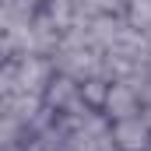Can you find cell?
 Wrapping results in <instances>:
<instances>
[{"label":"cell","mask_w":151,"mask_h":151,"mask_svg":"<svg viewBox=\"0 0 151 151\" xmlns=\"http://www.w3.org/2000/svg\"><path fill=\"white\" fill-rule=\"evenodd\" d=\"M42 11L60 25V28H70L77 21V14H74V0H46L42 4Z\"/></svg>","instance_id":"8"},{"label":"cell","mask_w":151,"mask_h":151,"mask_svg":"<svg viewBox=\"0 0 151 151\" xmlns=\"http://www.w3.org/2000/svg\"><path fill=\"white\" fill-rule=\"evenodd\" d=\"M53 74H56V70H53L49 56H39V53L14 56V91H32V95H42Z\"/></svg>","instance_id":"2"},{"label":"cell","mask_w":151,"mask_h":151,"mask_svg":"<svg viewBox=\"0 0 151 151\" xmlns=\"http://www.w3.org/2000/svg\"><path fill=\"white\" fill-rule=\"evenodd\" d=\"M39 109H42V95H32V91H14V95L4 99V113L11 116V119H18L25 130L32 127V119L39 116Z\"/></svg>","instance_id":"6"},{"label":"cell","mask_w":151,"mask_h":151,"mask_svg":"<svg viewBox=\"0 0 151 151\" xmlns=\"http://www.w3.org/2000/svg\"><path fill=\"white\" fill-rule=\"evenodd\" d=\"M49 63H53L56 74L74 77V81L102 74V53L95 46H56V53L49 56Z\"/></svg>","instance_id":"1"},{"label":"cell","mask_w":151,"mask_h":151,"mask_svg":"<svg viewBox=\"0 0 151 151\" xmlns=\"http://www.w3.org/2000/svg\"><path fill=\"white\" fill-rule=\"evenodd\" d=\"M106 91H109V81H106L102 74H95V77H84V81H81V102H84L88 109H99V113H102Z\"/></svg>","instance_id":"7"},{"label":"cell","mask_w":151,"mask_h":151,"mask_svg":"<svg viewBox=\"0 0 151 151\" xmlns=\"http://www.w3.org/2000/svg\"><path fill=\"white\" fill-rule=\"evenodd\" d=\"M39 4H46V0H39Z\"/></svg>","instance_id":"10"},{"label":"cell","mask_w":151,"mask_h":151,"mask_svg":"<svg viewBox=\"0 0 151 151\" xmlns=\"http://www.w3.org/2000/svg\"><path fill=\"white\" fill-rule=\"evenodd\" d=\"M0 113H4V99H0Z\"/></svg>","instance_id":"9"},{"label":"cell","mask_w":151,"mask_h":151,"mask_svg":"<svg viewBox=\"0 0 151 151\" xmlns=\"http://www.w3.org/2000/svg\"><path fill=\"white\" fill-rule=\"evenodd\" d=\"M141 113V99L137 91L127 84V81H109V91H106V102H102V116L116 123V119H127V116Z\"/></svg>","instance_id":"5"},{"label":"cell","mask_w":151,"mask_h":151,"mask_svg":"<svg viewBox=\"0 0 151 151\" xmlns=\"http://www.w3.org/2000/svg\"><path fill=\"white\" fill-rule=\"evenodd\" d=\"M109 134L119 151H151V123L141 113L109 123Z\"/></svg>","instance_id":"4"},{"label":"cell","mask_w":151,"mask_h":151,"mask_svg":"<svg viewBox=\"0 0 151 151\" xmlns=\"http://www.w3.org/2000/svg\"><path fill=\"white\" fill-rule=\"evenodd\" d=\"M42 106H49L53 113H60V116L84 109V102H81V81L63 77V74H53L49 84H46V91H42Z\"/></svg>","instance_id":"3"}]
</instances>
